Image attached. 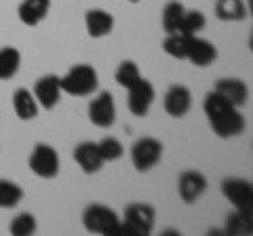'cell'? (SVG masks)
<instances>
[{"mask_svg":"<svg viewBox=\"0 0 253 236\" xmlns=\"http://www.w3.org/2000/svg\"><path fill=\"white\" fill-rule=\"evenodd\" d=\"M203 110L211 122V129L215 131V135H219L221 139L241 135L245 127H247V124H245V116L239 112V108L232 106L230 101H226L221 95H217L215 91L205 97Z\"/></svg>","mask_w":253,"mask_h":236,"instance_id":"obj_1","label":"cell"},{"mask_svg":"<svg viewBox=\"0 0 253 236\" xmlns=\"http://www.w3.org/2000/svg\"><path fill=\"white\" fill-rule=\"evenodd\" d=\"M83 226L91 234H104V236L129 234L126 228L123 226V222L118 219L116 211L99 202H93L83 211Z\"/></svg>","mask_w":253,"mask_h":236,"instance_id":"obj_2","label":"cell"},{"mask_svg":"<svg viewBox=\"0 0 253 236\" xmlns=\"http://www.w3.org/2000/svg\"><path fill=\"white\" fill-rule=\"evenodd\" d=\"M61 91L68 93L72 97H86L93 91H97L99 86V76L95 72V68L89 64H78L70 72L59 78Z\"/></svg>","mask_w":253,"mask_h":236,"instance_id":"obj_3","label":"cell"},{"mask_svg":"<svg viewBox=\"0 0 253 236\" xmlns=\"http://www.w3.org/2000/svg\"><path fill=\"white\" fill-rule=\"evenodd\" d=\"M156 224V211L152 204L146 202H131L125 207L123 215V226L126 228V232L133 236H148L152 234Z\"/></svg>","mask_w":253,"mask_h":236,"instance_id":"obj_4","label":"cell"},{"mask_svg":"<svg viewBox=\"0 0 253 236\" xmlns=\"http://www.w3.org/2000/svg\"><path fill=\"white\" fill-rule=\"evenodd\" d=\"M163 158V144L154 137H141L131 148V162L139 173L154 169Z\"/></svg>","mask_w":253,"mask_h":236,"instance_id":"obj_5","label":"cell"},{"mask_svg":"<svg viewBox=\"0 0 253 236\" xmlns=\"http://www.w3.org/2000/svg\"><path fill=\"white\" fill-rule=\"evenodd\" d=\"M30 169L42 179H53L59 173V154L49 144H38L30 154Z\"/></svg>","mask_w":253,"mask_h":236,"instance_id":"obj_6","label":"cell"},{"mask_svg":"<svg viewBox=\"0 0 253 236\" xmlns=\"http://www.w3.org/2000/svg\"><path fill=\"white\" fill-rule=\"evenodd\" d=\"M221 194L234 204L239 211H251L253 209V186L247 179L241 177H228L221 182Z\"/></svg>","mask_w":253,"mask_h":236,"instance_id":"obj_7","label":"cell"},{"mask_svg":"<svg viewBox=\"0 0 253 236\" xmlns=\"http://www.w3.org/2000/svg\"><path fill=\"white\" fill-rule=\"evenodd\" d=\"M126 106H129L131 114L133 116H146L150 112V106H152V101L156 97V91L150 80L146 78H139L135 84H131L129 89H126Z\"/></svg>","mask_w":253,"mask_h":236,"instance_id":"obj_8","label":"cell"},{"mask_svg":"<svg viewBox=\"0 0 253 236\" xmlns=\"http://www.w3.org/2000/svg\"><path fill=\"white\" fill-rule=\"evenodd\" d=\"M89 120L99 129H108L114 124L116 106L110 91H101L97 97H93V101L89 104Z\"/></svg>","mask_w":253,"mask_h":236,"instance_id":"obj_9","label":"cell"},{"mask_svg":"<svg viewBox=\"0 0 253 236\" xmlns=\"http://www.w3.org/2000/svg\"><path fill=\"white\" fill-rule=\"evenodd\" d=\"M34 97L38 101V106H42V110H53L59 104L61 99V84H59V76L55 74H46L42 78H38L34 84Z\"/></svg>","mask_w":253,"mask_h":236,"instance_id":"obj_10","label":"cell"},{"mask_svg":"<svg viewBox=\"0 0 253 236\" xmlns=\"http://www.w3.org/2000/svg\"><path fill=\"white\" fill-rule=\"evenodd\" d=\"M207 190V177L199 171H184L177 179V192L179 198L186 204H192L201 198Z\"/></svg>","mask_w":253,"mask_h":236,"instance_id":"obj_11","label":"cell"},{"mask_svg":"<svg viewBox=\"0 0 253 236\" xmlns=\"http://www.w3.org/2000/svg\"><path fill=\"white\" fill-rule=\"evenodd\" d=\"M163 106H165V112L169 116L181 118L190 112V108H192V93H190V89L184 84H173V86H169V91L165 93Z\"/></svg>","mask_w":253,"mask_h":236,"instance_id":"obj_12","label":"cell"},{"mask_svg":"<svg viewBox=\"0 0 253 236\" xmlns=\"http://www.w3.org/2000/svg\"><path fill=\"white\" fill-rule=\"evenodd\" d=\"M186 59L190 64H194L196 68H205L211 66L217 59V49L215 44L205 40L199 36H190L188 38V49H186Z\"/></svg>","mask_w":253,"mask_h":236,"instance_id":"obj_13","label":"cell"},{"mask_svg":"<svg viewBox=\"0 0 253 236\" xmlns=\"http://www.w3.org/2000/svg\"><path fill=\"white\" fill-rule=\"evenodd\" d=\"M74 160L86 175H93V173H97L104 167V158H101L99 148L95 141H83V144H78L74 148Z\"/></svg>","mask_w":253,"mask_h":236,"instance_id":"obj_14","label":"cell"},{"mask_svg":"<svg viewBox=\"0 0 253 236\" xmlns=\"http://www.w3.org/2000/svg\"><path fill=\"white\" fill-rule=\"evenodd\" d=\"M217 93V95H221L226 101H230L232 106L241 108L247 104L249 99V89L247 84H245L243 80H239V78H219V80L215 82V89H213Z\"/></svg>","mask_w":253,"mask_h":236,"instance_id":"obj_15","label":"cell"},{"mask_svg":"<svg viewBox=\"0 0 253 236\" xmlns=\"http://www.w3.org/2000/svg\"><path fill=\"white\" fill-rule=\"evenodd\" d=\"M84 26L91 38H104L114 30V17L104 9H91L84 13Z\"/></svg>","mask_w":253,"mask_h":236,"instance_id":"obj_16","label":"cell"},{"mask_svg":"<svg viewBox=\"0 0 253 236\" xmlns=\"http://www.w3.org/2000/svg\"><path fill=\"white\" fill-rule=\"evenodd\" d=\"M49 9H51V0H23L17 9V15L23 26L36 28L49 15Z\"/></svg>","mask_w":253,"mask_h":236,"instance_id":"obj_17","label":"cell"},{"mask_svg":"<svg viewBox=\"0 0 253 236\" xmlns=\"http://www.w3.org/2000/svg\"><path fill=\"white\" fill-rule=\"evenodd\" d=\"M13 110L21 120H32V118L38 116L41 106H38L34 93H30L28 89H17L13 93Z\"/></svg>","mask_w":253,"mask_h":236,"instance_id":"obj_18","label":"cell"},{"mask_svg":"<svg viewBox=\"0 0 253 236\" xmlns=\"http://www.w3.org/2000/svg\"><path fill=\"white\" fill-rule=\"evenodd\" d=\"M215 15L221 21H243L249 11L243 0H215Z\"/></svg>","mask_w":253,"mask_h":236,"instance_id":"obj_19","label":"cell"},{"mask_svg":"<svg viewBox=\"0 0 253 236\" xmlns=\"http://www.w3.org/2000/svg\"><path fill=\"white\" fill-rule=\"evenodd\" d=\"M253 215L251 211H239L234 209V213H230L226 217V228L224 232L226 234H232V236H251V230H253Z\"/></svg>","mask_w":253,"mask_h":236,"instance_id":"obj_20","label":"cell"},{"mask_svg":"<svg viewBox=\"0 0 253 236\" xmlns=\"http://www.w3.org/2000/svg\"><path fill=\"white\" fill-rule=\"evenodd\" d=\"M21 53L15 46H4L0 49V80H11L19 72Z\"/></svg>","mask_w":253,"mask_h":236,"instance_id":"obj_21","label":"cell"},{"mask_svg":"<svg viewBox=\"0 0 253 236\" xmlns=\"http://www.w3.org/2000/svg\"><path fill=\"white\" fill-rule=\"evenodd\" d=\"M184 4L177 2V0H171V2L165 4L163 9V28L167 34H177L181 17H184Z\"/></svg>","mask_w":253,"mask_h":236,"instance_id":"obj_22","label":"cell"},{"mask_svg":"<svg viewBox=\"0 0 253 236\" xmlns=\"http://www.w3.org/2000/svg\"><path fill=\"white\" fill-rule=\"evenodd\" d=\"M205 26H207V17H205V13L194 11V9H192V11H184V17H181V23H179L177 34L196 36Z\"/></svg>","mask_w":253,"mask_h":236,"instance_id":"obj_23","label":"cell"},{"mask_svg":"<svg viewBox=\"0 0 253 236\" xmlns=\"http://www.w3.org/2000/svg\"><path fill=\"white\" fill-rule=\"evenodd\" d=\"M23 198V190L9 179H0V209H13L17 207Z\"/></svg>","mask_w":253,"mask_h":236,"instance_id":"obj_24","label":"cell"},{"mask_svg":"<svg viewBox=\"0 0 253 236\" xmlns=\"http://www.w3.org/2000/svg\"><path fill=\"white\" fill-rule=\"evenodd\" d=\"M114 78H116V82L121 84V86H125V89H129L131 84H135V82L139 80L141 74H139V68H137L135 61L126 59V61H121V66L116 68Z\"/></svg>","mask_w":253,"mask_h":236,"instance_id":"obj_25","label":"cell"},{"mask_svg":"<svg viewBox=\"0 0 253 236\" xmlns=\"http://www.w3.org/2000/svg\"><path fill=\"white\" fill-rule=\"evenodd\" d=\"M188 38L184 34H167L163 42V49L165 53L173 59H186V49H188Z\"/></svg>","mask_w":253,"mask_h":236,"instance_id":"obj_26","label":"cell"},{"mask_svg":"<svg viewBox=\"0 0 253 236\" xmlns=\"http://www.w3.org/2000/svg\"><path fill=\"white\" fill-rule=\"evenodd\" d=\"M9 232L13 236H30V234H34L36 232V217L32 213H19L11 222Z\"/></svg>","mask_w":253,"mask_h":236,"instance_id":"obj_27","label":"cell"},{"mask_svg":"<svg viewBox=\"0 0 253 236\" xmlns=\"http://www.w3.org/2000/svg\"><path fill=\"white\" fill-rule=\"evenodd\" d=\"M97 148H99V154H101V158H104V162L118 160V158H123V154H125L123 144L118 139H114V137L101 139L97 144Z\"/></svg>","mask_w":253,"mask_h":236,"instance_id":"obj_28","label":"cell"},{"mask_svg":"<svg viewBox=\"0 0 253 236\" xmlns=\"http://www.w3.org/2000/svg\"><path fill=\"white\" fill-rule=\"evenodd\" d=\"M131 2H139V0H131Z\"/></svg>","mask_w":253,"mask_h":236,"instance_id":"obj_29","label":"cell"},{"mask_svg":"<svg viewBox=\"0 0 253 236\" xmlns=\"http://www.w3.org/2000/svg\"><path fill=\"white\" fill-rule=\"evenodd\" d=\"M249 2H251V0H249Z\"/></svg>","mask_w":253,"mask_h":236,"instance_id":"obj_30","label":"cell"}]
</instances>
